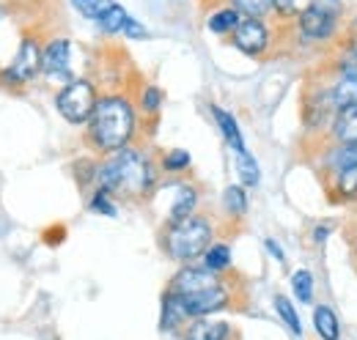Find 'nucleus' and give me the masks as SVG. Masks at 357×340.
Instances as JSON below:
<instances>
[{
  "label": "nucleus",
  "instance_id": "obj_30",
  "mask_svg": "<svg viewBox=\"0 0 357 340\" xmlns=\"http://www.w3.org/2000/svg\"><path fill=\"white\" fill-rule=\"evenodd\" d=\"M91 209H93V212H99V214H107V217H116V206L110 203V192H105V190H99V192L93 195Z\"/></svg>",
  "mask_w": 357,
  "mask_h": 340
},
{
  "label": "nucleus",
  "instance_id": "obj_28",
  "mask_svg": "<svg viewBox=\"0 0 357 340\" xmlns=\"http://www.w3.org/2000/svg\"><path fill=\"white\" fill-rule=\"evenodd\" d=\"M291 288H294V297L300 299V302H311V297H313V275L308 272V269L294 272V277H291Z\"/></svg>",
  "mask_w": 357,
  "mask_h": 340
},
{
  "label": "nucleus",
  "instance_id": "obj_7",
  "mask_svg": "<svg viewBox=\"0 0 357 340\" xmlns=\"http://www.w3.org/2000/svg\"><path fill=\"white\" fill-rule=\"evenodd\" d=\"M178 299L184 302V310H187L190 318H204V316H209L215 310H223L231 297H228V291L220 283V286H212V288H204V291H195V294H184Z\"/></svg>",
  "mask_w": 357,
  "mask_h": 340
},
{
  "label": "nucleus",
  "instance_id": "obj_16",
  "mask_svg": "<svg viewBox=\"0 0 357 340\" xmlns=\"http://www.w3.org/2000/svg\"><path fill=\"white\" fill-rule=\"evenodd\" d=\"M333 190H335L338 198L355 201L357 198V165H349V168L333 173Z\"/></svg>",
  "mask_w": 357,
  "mask_h": 340
},
{
  "label": "nucleus",
  "instance_id": "obj_22",
  "mask_svg": "<svg viewBox=\"0 0 357 340\" xmlns=\"http://www.w3.org/2000/svg\"><path fill=\"white\" fill-rule=\"evenodd\" d=\"M204 266L212 269V272H223L231 266V250L228 245H212L206 253H204Z\"/></svg>",
  "mask_w": 357,
  "mask_h": 340
},
{
  "label": "nucleus",
  "instance_id": "obj_21",
  "mask_svg": "<svg viewBox=\"0 0 357 340\" xmlns=\"http://www.w3.org/2000/svg\"><path fill=\"white\" fill-rule=\"evenodd\" d=\"M72 6H75L83 17H89V20H93V22H99L116 3H113V0H72Z\"/></svg>",
  "mask_w": 357,
  "mask_h": 340
},
{
  "label": "nucleus",
  "instance_id": "obj_27",
  "mask_svg": "<svg viewBox=\"0 0 357 340\" xmlns=\"http://www.w3.org/2000/svg\"><path fill=\"white\" fill-rule=\"evenodd\" d=\"M223 203L228 214H234V217H242V214L248 212V198H245L242 187H228L223 192Z\"/></svg>",
  "mask_w": 357,
  "mask_h": 340
},
{
  "label": "nucleus",
  "instance_id": "obj_1",
  "mask_svg": "<svg viewBox=\"0 0 357 340\" xmlns=\"http://www.w3.org/2000/svg\"><path fill=\"white\" fill-rule=\"evenodd\" d=\"M96 184H99V190H105L110 195L140 198L154 184V170L140 151L121 148L96 170Z\"/></svg>",
  "mask_w": 357,
  "mask_h": 340
},
{
  "label": "nucleus",
  "instance_id": "obj_3",
  "mask_svg": "<svg viewBox=\"0 0 357 340\" xmlns=\"http://www.w3.org/2000/svg\"><path fill=\"white\" fill-rule=\"evenodd\" d=\"M212 242V225L204 217H184L178 222H171L168 233H165V250L174 261H195L198 255H204L209 250Z\"/></svg>",
  "mask_w": 357,
  "mask_h": 340
},
{
  "label": "nucleus",
  "instance_id": "obj_18",
  "mask_svg": "<svg viewBox=\"0 0 357 340\" xmlns=\"http://www.w3.org/2000/svg\"><path fill=\"white\" fill-rule=\"evenodd\" d=\"M242 22V17H239V11L236 8H220L218 14H212L209 17V31L212 33H234L236 31V25Z\"/></svg>",
  "mask_w": 357,
  "mask_h": 340
},
{
  "label": "nucleus",
  "instance_id": "obj_11",
  "mask_svg": "<svg viewBox=\"0 0 357 340\" xmlns=\"http://www.w3.org/2000/svg\"><path fill=\"white\" fill-rule=\"evenodd\" d=\"M333 137L338 143H357V102L338 107L333 121Z\"/></svg>",
  "mask_w": 357,
  "mask_h": 340
},
{
  "label": "nucleus",
  "instance_id": "obj_31",
  "mask_svg": "<svg viewBox=\"0 0 357 340\" xmlns=\"http://www.w3.org/2000/svg\"><path fill=\"white\" fill-rule=\"evenodd\" d=\"M341 75H344V77H357V47L355 44H349L347 52H344V58H341Z\"/></svg>",
  "mask_w": 357,
  "mask_h": 340
},
{
  "label": "nucleus",
  "instance_id": "obj_13",
  "mask_svg": "<svg viewBox=\"0 0 357 340\" xmlns=\"http://www.w3.org/2000/svg\"><path fill=\"white\" fill-rule=\"evenodd\" d=\"M184 318H190L187 310H184V302H181L174 291H168L165 299H162V318H160V327H162L165 332H174Z\"/></svg>",
  "mask_w": 357,
  "mask_h": 340
},
{
  "label": "nucleus",
  "instance_id": "obj_19",
  "mask_svg": "<svg viewBox=\"0 0 357 340\" xmlns=\"http://www.w3.org/2000/svg\"><path fill=\"white\" fill-rule=\"evenodd\" d=\"M195 203H198L195 190H192V187H181L176 195V201H174V206H171V222H178V219L190 217L192 209H195Z\"/></svg>",
  "mask_w": 357,
  "mask_h": 340
},
{
  "label": "nucleus",
  "instance_id": "obj_8",
  "mask_svg": "<svg viewBox=\"0 0 357 340\" xmlns=\"http://www.w3.org/2000/svg\"><path fill=\"white\" fill-rule=\"evenodd\" d=\"M234 44H236V49H242L248 55H261L269 44V33L264 22L253 20V17H245L234 31Z\"/></svg>",
  "mask_w": 357,
  "mask_h": 340
},
{
  "label": "nucleus",
  "instance_id": "obj_9",
  "mask_svg": "<svg viewBox=\"0 0 357 340\" xmlns=\"http://www.w3.org/2000/svg\"><path fill=\"white\" fill-rule=\"evenodd\" d=\"M212 286H220L218 272H212V269H206V266H204V269L184 266L176 277L171 280V288H168V291L184 297V294H195V291H204V288H212Z\"/></svg>",
  "mask_w": 357,
  "mask_h": 340
},
{
  "label": "nucleus",
  "instance_id": "obj_24",
  "mask_svg": "<svg viewBox=\"0 0 357 340\" xmlns=\"http://www.w3.org/2000/svg\"><path fill=\"white\" fill-rule=\"evenodd\" d=\"M127 22H130V14H127L121 6H113V8L99 20V28H102L105 33H121V31L127 28Z\"/></svg>",
  "mask_w": 357,
  "mask_h": 340
},
{
  "label": "nucleus",
  "instance_id": "obj_12",
  "mask_svg": "<svg viewBox=\"0 0 357 340\" xmlns=\"http://www.w3.org/2000/svg\"><path fill=\"white\" fill-rule=\"evenodd\" d=\"M231 327L223 321H206V318H195L187 330L184 340H228Z\"/></svg>",
  "mask_w": 357,
  "mask_h": 340
},
{
  "label": "nucleus",
  "instance_id": "obj_36",
  "mask_svg": "<svg viewBox=\"0 0 357 340\" xmlns=\"http://www.w3.org/2000/svg\"><path fill=\"white\" fill-rule=\"evenodd\" d=\"M327 231H330V228H316V233H313V239H316V242H321V239L327 236Z\"/></svg>",
  "mask_w": 357,
  "mask_h": 340
},
{
  "label": "nucleus",
  "instance_id": "obj_35",
  "mask_svg": "<svg viewBox=\"0 0 357 340\" xmlns=\"http://www.w3.org/2000/svg\"><path fill=\"white\" fill-rule=\"evenodd\" d=\"M264 245H267V250L272 255H275V258H278V261H286V253H283V250H280V245H278V242H275V239H267V242H264Z\"/></svg>",
  "mask_w": 357,
  "mask_h": 340
},
{
  "label": "nucleus",
  "instance_id": "obj_5",
  "mask_svg": "<svg viewBox=\"0 0 357 340\" xmlns=\"http://www.w3.org/2000/svg\"><path fill=\"white\" fill-rule=\"evenodd\" d=\"M338 0H313L311 6L300 14V28L308 39H327L335 31L338 22Z\"/></svg>",
  "mask_w": 357,
  "mask_h": 340
},
{
  "label": "nucleus",
  "instance_id": "obj_17",
  "mask_svg": "<svg viewBox=\"0 0 357 340\" xmlns=\"http://www.w3.org/2000/svg\"><path fill=\"white\" fill-rule=\"evenodd\" d=\"M234 157H236V170H239L242 181H245L248 187H256V184L261 181V170H259V162L250 157V151H248V148H242V151H234Z\"/></svg>",
  "mask_w": 357,
  "mask_h": 340
},
{
  "label": "nucleus",
  "instance_id": "obj_2",
  "mask_svg": "<svg viewBox=\"0 0 357 340\" xmlns=\"http://www.w3.org/2000/svg\"><path fill=\"white\" fill-rule=\"evenodd\" d=\"M135 113L132 105L121 96H107L96 102L89 121V137L99 151H121L132 140Z\"/></svg>",
  "mask_w": 357,
  "mask_h": 340
},
{
  "label": "nucleus",
  "instance_id": "obj_26",
  "mask_svg": "<svg viewBox=\"0 0 357 340\" xmlns=\"http://www.w3.org/2000/svg\"><path fill=\"white\" fill-rule=\"evenodd\" d=\"M275 307H278L280 318L289 324V330H291L294 335H303V321H300V316H297L294 304H291V302H289L286 297H275Z\"/></svg>",
  "mask_w": 357,
  "mask_h": 340
},
{
  "label": "nucleus",
  "instance_id": "obj_32",
  "mask_svg": "<svg viewBox=\"0 0 357 340\" xmlns=\"http://www.w3.org/2000/svg\"><path fill=\"white\" fill-rule=\"evenodd\" d=\"M165 170H184L187 165H190V154L187 151H181V148H176V151H171L168 157H165Z\"/></svg>",
  "mask_w": 357,
  "mask_h": 340
},
{
  "label": "nucleus",
  "instance_id": "obj_10",
  "mask_svg": "<svg viewBox=\"0 0 357 340\" xmlns=\"http://www.w3.org/2000/svg\"><path fill=\"white\" fill-rule=\"evenodd\" d=\"M69 55H72V47H69L66 39H52L47 44L45 52H42V72L52 80H69L72 77Z\"/></svg>",
  "mask_w": 357,
  "mask_h": 340
},
{
  "label": "nucleus",
  "instance_id": "obj_14",
  "mask_svg": "<svg viewBox=\"0 0 357 340\" xmlns=\"http://www.w3.org/2000/svg\"><path fill=\"white\" fill-rule=\"evenodd\" d=\"M313 327H316V332H319L321 340L341 338V332H338V318H335V313H333L327 304H319V307L313 310Z\"/></svg>",
  "mask_w": 357,
  "mask_h": 340
},
{
  "label": "nucleus",
  "instance_id": "obj_34",
  "mask_svg": "<svg viewBox=\"0 0 357 340\" xmlns=\"http://www.w3.org/2000/svg\"><path fill=\"white\" fill-rule=\"evenodd\" d=\"M275 8L280 14H294L300 8V0H275Z\"/></svg>",
  "mask_w": 357,
  "mask_h": 340
},
{
  "label": "nucleus",
  "instance_id": "obj_4",
  "mask_svg": "<svg viewBox=\"0 0 357 340\" xmlns=\"http://www.w3.org/2000/svg\"><path fill=\"white\" fill-rule=\"evenodd\" d=\"M96 91L86 80H72L66 88H61V93L55 96V107L58 113L69 121V124H86L91 121L93 110H96Z\"/></svg>",
  "mask_w": 357,
  "mask_h": 340
},
{
  "label": "nucleus",
  "instance_id": "obj_29",
  "mask_svg": "<svg viewBox=\"0 0 357 340\" xmlns=\"http://www.w3.org/2000/svg\"><path fill=\"white\" fill-rule=\"evenodd\" d=\"M140 105H143V110H146V113H157V110H160V105H162V93H160V88L149 85V88L143 91Z\"/></svg>",
  "mask_w": 357,
  "mask_h": 340
},
{
  "label": "nucleus",
  "instance_id": "obj_33",
  "mask_svg": "<svg viewBox=\"0 0 357 340\" xmlns=\"http://www.w3.org/2000/svg\"><path fill=\"white\" fill-rule=\"evenodd\" d=\"M124 33H127V36H132V39H143V36H146V28H143L137 20H132V17H130V22H127Z\"/></svg>",
  "mask_w": 357,
  "mask_h": 340
},
{
  "label": "nucleus",
  "instance_id": "obj_37",
  "mask_svg": "<svg viewBox=\"0 0 357 340\" xmlns=\"http://www.w3.org/2000/svg\"><path fill=\"white\" fill-rule=\"evenodd\" d=\"M349 44H355V47H357V20H355V25H352V42H349Z\"/></svg>",
  "mask_w": 357,
  "mask_h": 340
},
{
  "label": "nucleus",
  "instance_id": "obj_6",
  "mask_svg": "<svg viewBox=\"0 0 357 340\" xmlns=\"http://www.w3.org/2000/svg\"><path fill=\"white\" fill-rule=\"evenodd\" d=\"M39 72H42V49L33 39H25L20 44V52L14 55V61L8 63V69L3 72V83L25 85L31 83Z\"/></svg>",
  "mask_w": 357,
  "mask_h": 340
},
{
  "label": "nucleus",
  "instance_id": "obj_15",
  "mask_svg": "<svg viewBox=\"0 0 357 340\" xmlns=\"http://www.w3.org/2000/svg\"><path fill=\"white\" fill-rule=\"evenodd\" d=\"M212 113H215V121H218V127L223 132L225 143H228L234 151H242V148H245V140H242V132H239V124L234 121V116H228L220 107H212Z\"/></svg>",
  "mask_w": 357,
  "mask_h": 340
},
{
  "label": "nucleus",
  "instance_id": "obj_23",
  "mask_svg": "<svg viewBox=\"0 0 357 340\" xmlns=\"http://www.w3.org/2000/svg\"><path fill=\"white\" fill-rule=\"evenodd\" d=\"M333 105L344 107V105H355L357 102V77H344L341 83L333 88Z\"/></svg>",
  "mask_w": 357,
  "mask_h": 340
},
{
  "label": "nucleus",
  "instance_id": "obj_25",
  "mask_svg": "<svg viewBox=\"0 0 357 340\" xmlns=\"http://www.w3.org/2000/svg\"><path fill=\"white\" fill-rule=\"evenodd\" d=\"M234 8L242 11L245 17L261 20L264 14H269V11L275 8V0H234Z\"/></svg>",
  "mask_w": 357,
  "mask_h": 340
},
{
  "label": "nucleus",
  "instance_id": "obj_20",
  "mask_svg": "<svg viewBox=\"0 0 357 340\" xmlns=\"http://www.w3.org/2000/svg\"><path fill=\"white\" fill-rule=\"evenodd\" d=\"M327 165L333 168V173L349 168V165H357V143H341V148L327 157Z\"/></svg>",
  "mask_w": 357,
  "mask_h": 340
}]
</instances>
